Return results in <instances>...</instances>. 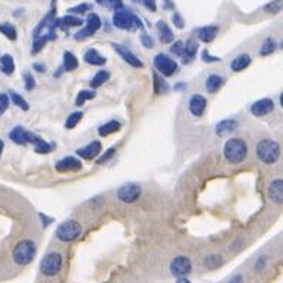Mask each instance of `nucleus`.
Wrapping results in <instances>:
<instances>
[{"instance_id":"obj_24","label":"nucleus","mask_w":283,"mask_h":283,"mask_svg":"<svg viewBox=\"0 0 283 283\" xmlns=\"http://www.w3.org/2000/svg\"><path fill=\"white\" fill-rule=\"evenodd\" d=\"M157 31H159L162 43H172L173 41V33H172V29L169 28V25L165 21H159L157 22Z\"/></svg>"},{"instance_id":"obj_23","label":"nucleus","mask_w":283,"mask_h":283,"mask_svg":"<svg viewBox=\"0 0 283 283\" xmlns=\"http://www.w3.org/2000/svg\"><path fill=\"white\" fill-rule=\"evenodd\" d=\"M249 64H251V57L248 54H239L238 57H235L232 60L231 68L232 71H235V72H241V71H244L245 68H248Z\"/></svg>"},{"instance_id":"obj_31","label":"nucleus","mask_w":283,"mask_h":283,"mask_svg":"<svg viewBox=\"0 0 283 283\" xmlns=\"http://www.w3.org/2000/svg\"><path fill=\"white\" fill-rule=\"evenodd\" d=\"M222 263H223V260H222L220 256H207L204 258V266H206L207 269H210V270L220 267Z\"/></svg>"},{"instance_id":"obj_32","label":"nucleus","mask_w":283,"mask_h":283,"mask_svg":"<svg viewBox=\"0 0 283 283\" xmlns=\"http://www.w3.org/2000/svg\"><path fill=\"white\" fill-rule=\"evenodd\" d=\"M94 97H96V92H94V91H90V90L79 91V94L77 96V100H75V104H77L78 107H81V106L85 103L87 100H91V99H94Z\"/></svg>"},{"instance_id":"obj_21","label":"nucleus","mask_w":283,"mask_h":283,"mask_svg":"<svg viewBox=\"0 0 283 283\" xmlns=\"http://www.w3.org/2000/svg\"><path fill=\"white\" fill-rule=\"evenodd\" d=\"M84 60H85L87 64L94 65V66H100V65L106 64V57H103L96 49L87 50L85 54H84Z\"/></svg>"},{"instance_id":"obj_56","label":"nucleus","mask_w":283,"mask_h":283,"mask_svg":"<svg viewBox=\"0 0 283 283\" xmlns=\"http://www.w3.org/2000/svg\"><path fill=\"white\" fill-rule=\"evenodd\" d=\"M97 2H99L100 5H106V6H107V3H109V0H97Z\"/></svg>"},{"instance_id":"obj_15","label":"nucleus","mask_w":283,"mask_h":283,"mask_svg":"<svg viewBox=\"0 0 283 283\" xmlns=\"http://www.w3.org/2000/svg\"><path fill=\"white\" fill-rule=\"evenodd\" d=\"M190 112L193 113L194 116H197V117H200V116H203V113L206 112V107H207V100L206 97H203V96H200V94H195L191 97V100H190Z\"/></svg>"},{"instance_id":"obj_38","label":"nucleus","mask_w":283,"mask_h":283,"mask_svg":"<svg viewBox=\"0 0 283 283\" xmlns=\"http://www.w3.org/2000/svg\"><path fill=\"white\" fill-rule=\"evenodd\" d=\"M62 22L66 26H79L82 24V19H79V18L74 16V15H68V16H65L62 19Z\"/></svg>"},{"instance_id":"obj_18","label":"nucleus","mask_w":283,"mask_h":283,"mask_svg":"<svg viewBox=\"0 0 283 283\" xmlns=\"http://www.w3.org/2000/svg\"><path fill=\"white\" fill-rule=\"evenodd\" d=\"M217 34H219V26L216 25H207L198 29V39L204 41V43L214 41V39L217 37Z\"/></svg>"},{"instance_id":"obj_29","label":"nucleus","mask_w":283,"mask_h":283,"mask_svg":"<svg viewBox=\"0 0 283 283\" xmlns=\"http://www.w3.org/2000/svg\"><path fill=\"white\" fill-rule=\"evenodd\" d=\"M0 33H2L6 39L12 40V41H15V40L18 39L16 28H15L13 25H11L9 22H3V24L0 25Z\"/></svg>"},{"instance_id":"obj_1","label":"nucleus","mask_w":283,"mask_h":283,"mask_svg":"<svg viewBox=\"0 0 283 283\" xmlns=\"http://www.w3.org/2000/svg\"><path fill=\"white\" fill-rule=\"evenodd\" d=\"M246 154H248L246 142L241 138H232L223 147V155L232 165H238V163L244 162L246 159Z\"/></svg>"},{"instance_id":"obj_17","label":"nucleus","mask_w":283,"mask_h":283,"mask_svg":"<svg viewBox=\"0 0 283 283\" xmlns=\"http://www.w3.org/2000/svg\"><path fill=\"white\" fill-rule=\"evenodd\" d=\"M238 120H235V119H225V120H222L219 122L217 125H216V134L219 135V137H225V135H229L232 134L235 129L238 128Z\"/></svg>"},{"instance_id":"obj_26","label":"nucleus","mask_w":283,"mask_h":283,"mask_svg":"<svg viewBox=\"0 0 283 283\" xmlns=\"http://www.w3.org/2000/svg\"><path fill=\"white\" fill-rule=\"evenodd\" d=\"M120 128H122L120 122H117V120H110V122L104 123L103 127H100L99 134H100L102 137H109L110 134H115V132H117Z\"/></svg>"},{"instance_id":"obj_4","label":"nucleus","mask_w":283,"mask_h":283,"mask_svg":"<svg viewBox=\"0 0 283 283\" xmlns=\"http://www.w3.org/2000/svg\"><path fill=\"white\" fill-rule=\"evenodd\" d=\"M113 24H115V26L120 28V29H125V31H132L134 28H140V29L144 28L141 19L138 16H135L134 13L123 11V8L117 9L115 12V15H113Z\"/></svg>"},{"instance_id":"obj_41","label":"nucleus","mask_w":283,"mask_h":283,"mask_svg":"<svg viewBox=\"0 0 283 283\" xmlns=\"http://www.w3.org/2000/svg\"><path fill=\"white\" fill-rule=\"evenodd\" d=\"M267 263H269V257H266V256H263V257H260L256 261V266H254V270L256 271H263L266 269V266H267Z\"/></svg>"},{"instance_id":"obj_53","label":"nucleus","mask_w":283,"mask_h":283,"mask_svg":"<svg viewBox=\"0 0 283 283\" xmlns=\"http://www.w3.org/2000/svg\"><path fill=\"white\" fill-rule=\"evenodd\" d=\"M34 69H37L39 72H44V66L41 64H34Z\"/></svg>"},{"instance_id":"obj_49","label":"nucleus","mask_w":283,"mask_h":283,"mask_svg":"<svg viewBox=\"0 0 283 283\" xmlns=\"http://www.w3.org/2000/svg\"><path fill=\"white\" fill-rule=\"evenodd\" d=\"M142 3H144V6L148 9V11H151V12H155V9H157V5H155V0H141Z\"/></svg>"},{"instance_id":"obj_12","label":"nucleus","mask_w":283,"mask_h":283,"mask_svg":"<svg viewBox=\"0 0 283 283\" xmlns=\"http://www.w3.org/2000/svg\"><path fill=\"white\" fill-rule=\"evenodd\" d=\"M82 168V163L75 159V157H65L60 162L56 163V170L62 173H71V172H78Z\"/></svg>"},{"instance_id":"obj_10","label":"nucleus","mask_w":283,"mask_h":283,"mask_svg":"<svg viewBox=\"0 0 283 283\" xmlns=\"http://www.w3.org/2000/svg\"><path fill=\"white\" fill-rule=\"evenodd\" d=\"M100 26H102V21H100L99 15H96V13H90V15L87 16V25H85L84 29H81L77 36H75V40L79 41V40L88 39V37L94 36V34L100 29Z\"/></svg>"},{"instance_id":"obj_35","label":"nucleus","mask_w":283,"mask_h":283,"mask_svg":"<svg viewBox=\"0 0 283 283\" xmlns=\"http://www.w3.org/2000/svg\"><path fill=\"white\" fill-rule=\"evenodd\" d=\"M82 119V113L81 112H75V113H72V115L69 116L68 119H66V122H65V127L68 129H72L75 128L78 125V122Z\"/></svg>"},{"instance_id":"obj_8","label":"nucleus","mask_w":283,"mask_h":283,"mask_svg":"<svg viewBox=\"0 0 283 283\" xmlns=\"http://www.w3.org/2000/svg\"><path fill=\"white\" fill-rule=\"evenodd\" d=\"M193 271V263L191 260L185 256L173 258L170 263V273L176 277H185Z\"/></svg>"},{"instance_id":"obj_50","label":"nucleus","mask_w":283,"mask_h":283,"mask_svg":"<svg viewBox=\"0 0 283 283\" xmlns=\"http://www.w3.org/2000/svg\"><path fill=\"white\" fill-rule=\"evenodd\" d=\"M107 6H110V8H113L115 11H117V9H122V8H123V3H122V0H109Z\"/></svg>"},{"instance_id":"obj_46","label":"nucleus","mask_w":283,"mask_h":283,"mask_svg":"<svg viewBox=\"0 0 283 283\" xmlns=\"http://www.w3.org/2000/svg\"><path fill=\"white\" fill-rule=\"evenodd\" d=\"M182 49H183V43H182V41H176V43L170 47V52L173 53V54L180 56V54H182Z\"/></svg>"},{"instance_id":"obj_19","label":"nucleus","mask_w":283,"mask_h":283,"mask_svg":"<svg viewBox=\"0 0 283 283\" xmlns=\"http://www.w3.org/2000/svg\"><path fill=\"white\" fill-rule=\"evenodd\" d=\"M9 138L18 145H25L28 142V131H25L22 127H15L9 132Z\"/></svg>"},{"instance_id":"obj_27","label":"nucleus","mask_w":283,"mask_h":283,"mask_svg":"<svg viewBox=\"0 0 283 283\" xmlns=\"http://www.w3.org/2000/svg\"><path fill=\"white\" fill-rule=\"evenodd\" d=\"M109 78H110V74H109V71H99L94 78L91 79L90 85L91 88H99V87H102L104 82H107L109 81Z\"/></svg>"},{"instance_id":"obj_13","label":"nucleus","mask_w":283,"mask_h":283,"mask_svg":"<svg viewBox=\"0 0 283 283\" xmlns=\"http://www.w3.org/2000/svg\"><path fill=\"white\" fill-rule=\"evenodd\" d=\"M273 109H274V103H273L271 99H261V100H258L251 106V113L257 116V117H261V116L271 113Z\"/></svg>"},{"instance_id":"obj_22","label":"nucleus","mask_w":283,"mask_h":283,"mask_svg":"<svg viewBox=\"0 0 283 283\" xmlns=\"http://www.w3.org/2000/svg\"><path fill=\"white\" fill-rule=\"evenodd\" d=\"M197 50H198V44H197L194 40H188V41H186V44H183L182 54H180V56L183 57V62H185V64H186V62H190L194 56H195Z\"/></svg>"},{"instance_id":"obj_55","label":"nucleus","mask_w":283,"mask_h":283,"mask_svg":"<svg viewBox=\"0 0 283 283\" xmlns=\"http://www.w3.org/2000/svg\"><path fill=\"white\" fill-rule=\"evenodd\" d=\"M176 283H191V282H190L188 279H185V277H179V280H178Z\"/></svg>"},{"instance_id":"obj_14","label":"nucleus","mask_w":283,"mask_h":283,"mask_svg":"<svg viewBox=\"0 0 283 283\" xmlns=\"http://www.w3.org/2000/svg\"><path fill=\"white\" fill-rule=\"evenodd\" d=\"M100 153H102V144H100V141H92L88 145L77 150V154L81 159H84V160H92Z\"/></svg>"},{"instance_id":"obj_2","label":"nucleus","mask_w":283,"mask_h":283,"mask_svg":"<svg viewBox=\"0 0 283 283\" xmlns=\"http://www.w3.org/2000/svg\"><path fill=\"white\" fill-rule=\"evenodd\" d=\"M36 254H37L36 244L31 239H22L15 245L12 251V258L18 266H28L34 260Z\"/></svg>"},{"instance_id":"obj_20","label":"nucleus","mask_w":283,"mask_h":283,"mask_svg":"<svg viewBox=\"0 0 283 283\" xmlns=\"http://www.w3.org/2000/svg\"><path fill=\"white\" fill-rule=\"evenodd\" d=\"M223 84H225V79L219 75H216V74H213V75H208L206 79V90L210 92V94H213V92H217V91L223 87Z\"/></svg>"},{"instance_id":"obj_45","label":"nucleus","mask_w":283,"mask_h":283,"mask_svg":"<svg viewBox=\"0 0 283 283\" xmlns=\"http://www.w3.org/2000/svg\"><path fill=\"white\" fill-rule=\"evenodd\" d=\"M113 154H115V148L107 150V151H106V154H103L102 157H100V159H99V160H97V165H103V163H106V162H107V160H109V159H110V157H112Z\"/></svg>"},{"instance_id":"obj_28","label":"nucleus","mask_w":283,"mask_h":283,"mask_svg":"<svg viewBox=\"0 0 283 283\" xmlns=\"http://www.w3.org/2000/svg\"><path fill=\"white\" fill-rule=\"evenodd\" d=\"M64 68L65 71L71 72V71H75L78 68V59L74 53L65 52L64 54Z\"/></svg>"},{"instance_id":"obj_54","label":"nucleus","mask_w":283,"mask_h":283,"mask_svg":"<svg viewBox=\"0 0 283 283\" xmlns=\"http://www.w3.org/2000/svg\"><path fill=\"white\" fill-rule=\"evenodd\" d=\"M3 148H5V142H3V140H0V157H2V153H3Z\"/></svg>"},{"instance_id":"obj_33","label":"nucleus","mask_w":283,"mask_h":283,"mask_svg":"<svg viewBox=\"0 0 283 283\" xmlns=\"http://www.w3.org/2000/svg\"><path fill=\"white\" fill-rule=\"evenodd\" d=\"M276 50V43H274V40L273 39H266L264 40V43H263V46H261V56H269L271 53Z\"/></svg>"},{"instance_id":"obj_43","label":"nucleus","mask_w":283,"mask_h":283,"mask_svg":"<svg viewBox=\"0 0 283 283\" xmlns=\"http://www.w3.org/2000/svg\"><path fill=\"white\" fill-rule=\"evenodd\" d=\"M140 40H141L142 46H144L145 49H153V47H154V41H153V39H151L150 36L142 34L141 37H140Z\"/></svg>"},{"instance_id":"obj_42","label":"nucleus","mask_w":283,"mask_h":283,"mask_svg":"<svg viewBox=\"0 0 283 283\" xmlns=\"http://www.w3.org/2000/svg\"><path fill=\"white\" fill-rule=\"evenodd\" d=\"M24 81H25V88L28 91L34 90V87H36V81H34V77L29 74V72H25L24 74Z\"/></svg>"},{"instance_id":"obj_40","label":"nucleus","mask_w":283,"mask_h":283,"mask_svg":"<svg viewBox=\"0 0 283 283\" xmlns=\"http://www.w3.org/2000/svg\"><path fill=\"white\" fill-rule=\"evenodd\" d=\"M8 107H9V96L2 92L0 94V116L8 110Z\"/></svg>"},{"instance_id":"obj_52","label":"nucleus","mask_w":283,"mask_h":283,"mask_svg":"<svg viewBox=\"0 0 283 283\" xmlns=\"http://www.w3.org/2000/svg\"><path fill=\"white\" fill-rule=\"evenodd\" d=\"M229 283H244V276L242 274H235L229 280Z\"/></svg>"},{"instance_id":"obj_48","label":"nucleus","mask_w":283,"mask_h":283,"mask_svg":"<svg viewBox=\"0 0 283 283\" xmlns=\"http://www.w3.org/2000/svg\"><path fill=\"white\" fill-rule=\"evenodd\" d=\"M201 57H203V60L204 62H219L220 59L219 57H216V56H211V54H208L207 50H203L201 53Z\"/></svg>"},{"instance_id":"obj_44","label":"nucleus","mask_w":283,"mask_h":283,"mask_svg":"<svg viewBox=\"0 0 283 283\" xmlns=\"http://www.w3.org/2000/svg\"><path fill=\"white\" fill-rule=\"evenodd\" d=\"M153 78H154V92L155 94H160V92H162L160 87L163 85V87L166 88V84H165V81H163V79H160V77H159L157 74H154Z\"/></svg>"},{"instance_id":"obj_5","label":"nucleus","mask_w":283,"mask_h":283,"mask_svg":"<svg viewBox=\"0 0 283 283\" xmlns=\"http://www.w3.org/2000/svg\"><path fill=\"white\" fill-rule=\"evenodd\" d=\"M81 232H82V228H81V225L78 222H75V220H66V222L59 225L56 235H57V238L62 242H74L78 236L81 235Z\"/></svg>"},{"instance_id":"obj_7","label":"nucleus","mask_w":283,"mask_h":283,"mask_svg":"<svg viewBox=\"0 0 283 283\" xmlns=\"http://www.w3.org/2000/svg\"><path fill=\"white\" fill-rule=\"evenodd\" d=\"M154 66L165 77H172L173 74L178 72V64L172 57H169L168 54H163V53H159L154 57Z\"/></svg>"},{"instance_id":"obj_51","label":"nucleus","mask_w":283,"mask_h":283,"mask_svg":"<svg viewBox=\"0 0 283 283\" xmlns=\"http://www.w3.org/2000/svg\"><path fill=\"white\" fill-rule=\"evenodd\" d=\"M40 219H41V222H43V226H49V225L53 222L52 217H47V216H44L43 213H40Z\"/></svg>"},{"instance_id":"obj_6","label":"nucleus","mask_w":283,"mask_h":283,"mask_svg":"<svg viewBox=\"0 0 283 283\" xmlns=\"http://www.w3.org/2000/svg\"><path fill=\"white\" fill-rule=\"evenodd\" d=\"M62 269V256L59 253H50L43 258L40 270L46 276H54Z\"/></svg>"},{"instance_id":"obj_25","label":"nucleus","mask_w":283,"mask_h":283,"mask_svg":"<svg viewBox=\"0 0 283 283\" xmlns=\"http://www.w3.org/2000/svg\"><path fill=\"white\" fill-rule=\"evenodd\" d=\"M0 71L5 75H12L15 72V62H13V57L11 54H3L0 57Z\"/></svg>"},{"instance_id":"obj_9","label":"nucleus","mask_w":283,"mask_h":283,"mask_svg":"<svg viewBox=\"0 0 283 283\" xmlns=\"http://www.w3.org/2000/svg\"><path fill=\"white\" fill-rule=\"evenodd\" d=\"M141 195V188L135 183H128V185H123L117 190V198L122 201V203H128L132 204L135 203Z\"/></svg>"},{"instance_id":"obj_16","label":"nucleus","mask_w":283,"mask_h":283,"mask_svg":"<svg viewBox=\"0 0 283 283\" xmlns=\"http://www.w3.org/2000/svg\"><path fill=\"white\" fill-rule=\"evenodd\" d=\"M269 197L270 200H273L274 203L277 204H282L283 201V180L280 179H274L270 183L269 186Z\"/></svg>"},{"instance_id":"obj_3","label":"nucleus","mask_w":283,"mask_h":283,"mask_svg":"<svg viewBox=\"0 0 283 283\" xmlns=\"http://www.w3.org/2000/svg\"><path fill=\"white\" fill-rule=\"evenodd\" d=\"M256 153H257L258 159L264 165H273L280 157V147H279V144L276 141L266 138V140H261L258 142Z\"/></svg>"},{"instance_id":"obj_36","label":"nucleus","mask_w":283,"mask_h":283,"mask_svg":"<svg viewBox=\"0 0 283 283\" xmlns=\"http://www.w3.org/2000/svg\"><path fill=\"white\" fill-rule=\"evenodd\" d=\"M264 11L267 13H279L282 11V0H273L269 5L264 6Z\"/></svg>"},{"instance_id":"obj_34","label":"nucleus","mask_w":283,"mask_h":283,"mask_svg":"<svg viewBox=\"0 0 283 283\" xmlns=\"http://www.w3.org/2000/svg\"><path fill=\"white\" fill-rule=\"evenodd\" d=\"M34 145H36V151H37L39 154H47V153L52 151V145H50L49 142L44 141V140H41V138H39Z\"/></svg>"},{"instance_id":"obj_11","label":"nucleus","mask_w":283,"mask_h":283,"mask_svg":"<svg viewBox=\"0 0 283 283\" xmlns=\"http://www.w3.org/2000/svg\"><path fill=\"white\" fill-rule=\"evenodd\" d=\"M113 49H115V52L128 65L134 66V68H142L141 60H140L134 53L131 52V50H128V47H125V46H122V44H116V43H113Z\"/></svg>"},{"instance_id":"obj_37","label":"nucleus","mask_w":283,"mask_h":283,"mask_svg":"<svg viewBox=\"0 0 283 283\" xmlns=\"http://www.w3.org/2000/svg\"><path fill=\"white\" fill-rule=\"evenodd\" d=\"M47 37H37L34 40V44H33V49H31V54H37L43 50V47L46 46L47 43Z\"/></svg>"},{"instance_id":"obj_30","label":"nucleus","mask_w":283,"mask_h":283,"mask_svg":"<svg viewBox=\"0 0 283 283\" xmlns=\"http://www.w3.org/2000/svg\"><path fill=\"white\" fill-rule=\"evenodd\" d=\"M9 96H11V100L13 102V104H15V106H18L19 109H22L24 112H26V110L29 109V104H28V102H26L22 96H19L18 92L11 91V92H9Z\"/></svg>"},{"instance_id":"obj_47","label":"nucleus","mask_w":283,"mask_h":283,"mask_svg":"<svg viewBox=\"0 0 283 283\" xmlns=\"http://www.w3.org/2000/svg\"><path fill=\"white\" fill-rule=\"evenodd\" d=\"M172 21L176 25V28H183V19H182V16L178 12H175L172 15Z\"/></svg>"},{"instance_id":"obj_39","label":"nucleus","mask_w":283,"mask_h":283,"mask_svg":"<svg viewBox=\"0 0 283 283\" xmlns=\"http://www.w3.org/2000/svg\"><path fill=\"white\" fill-rule=\"evenodd\" d=\"M91 9V6L88 3H82V5H78L75 8H71L68 12H71L72 15H82L84 12H88Z\"/></svg>"}]
</instances>
